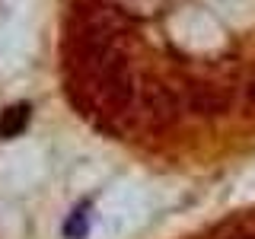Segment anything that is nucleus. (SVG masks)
Returning <instances> with one entry per match:
<instances>
[{
    "mask_svg": "<svg viewBox=\"0 0 255 239\" xmlns=\"http://www.w3.org/2000/svg\"><path fill=\"white\" fill-rule=\"evenodd\" d=\"M29 118H32V106H29V102H16V106H10L6 112H0V140L19 137V134L26 131Z\"/></svg>",
    "mask_w": 255,
    "mask_h": 239,
    "instance_id": "nucleus-3",
    "label": "nucleus"
},
{
    "mask_svg": "<svg viewBox=\"0 0 255 239\" xmlns=\"http://www.w3.org/2000/svg\"><path fill=\"white\" fill-rule=\"evenodd\" d=\"M236 93L230 86L217 83V80H188L182 86V106L191 115H201V118H220L233 109Z\"/></svg>",
    "mask_w": 255,
    "mask_h": 239,
    "instance_id": "nucleus-1",
    "label": "nucleus"
},
{
    "mask_svg": "<svg viewBox=\"0 0 255 239\" xmlns=\"http://www.w3.org/2000/svg\"><path fill=\"white\" fill-rule=\"evenodd\" d=\"M137 109L153 127H166L182 115L185 106H182V93H175L172 86L159 83V80H150L137 90Z\"/></svg>",
    "mask_w": 255,
    "mask_h": 239,
    "instance_id": "nucleus-2",
    "label": "nucleus"
},
{
    "mask_svg": "<svg viewBox=\"0 0 255 239\" xmlns=\"http://www.w3.org/2000/svg\"><path fill=\"white\" fill-rule=\"evenodd\" d=\"M86 233V220H83V207H80V211H74V217L67 220V236H83Z\"/></svg>",
    "mask_w": 255,
    "mask_h": 239,
    "instance_id": "nucleus-4",
    "label": "nucleus"
},
{
    "mask_svg": "<svg viewBox=\"0 0 255 239\" xmlns=\"http://www.w3.org/2000/svg\"><path fill=\"white\" fill-rule=\"evenodd\" d=\"M243 99H246V106L255 109V70L246 77V83H243Z\"/></svg>",
    "mask_w": 255,
    "mask_h": 239,
    "instance_id": "nucleus-5",
    "label": "nucleus"
}]
</instances>
